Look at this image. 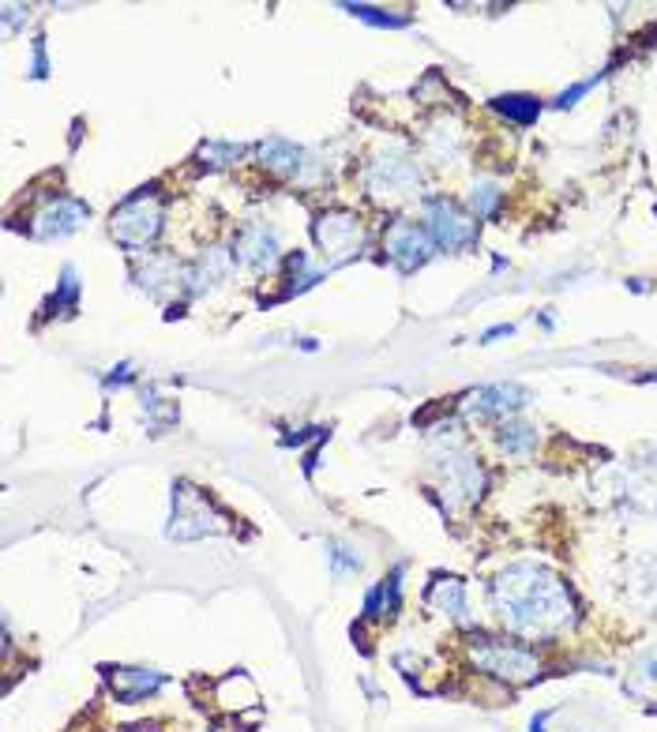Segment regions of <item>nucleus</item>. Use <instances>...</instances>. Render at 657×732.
Listing matches in <instances>:
<instances>
[{
    "instance_id": "nucleus-1",
    "label": "nucleus",
    "mask_w": 657,
    "mask_h": 732,
    "mask_svg": "<svg viewBox=\"0 0 657 732\" xmlns=\"http://www.w3.org/2000/svg\"><path fill=\"white\" fill-rule=\"evenodd\" d=\"M500 620L523 638H552L574 620L568 586L537 564H515L492 586Z\"/></svg>"
},
{
    "instance_id": "nucleus-2",
    "label": "nucleus",
    "mask_w": 657,
    "mask_h": 732,
    "mask_svg": "<svg viewBox=\"0 0 657 732\" xmlns=\"http://www.w3.org/2000/svg\"><path fill=\"white\" fill-rule=\"evenodd\" d=\"M158 230H162V204L151 192H140V196L124 199V204L113 210V222H109V233H113L124 249H147L154 237H158Z\"/></svg>"
},
{
    "instance_id": "nucleus-3",
    "label": "nucleus",
    "mask_w": 657,
    "mask_h": 732,
    "mask_svg": "<svg viewBox=\"0 0 657 732\" xmlns=\"http://www.w3.org/2000/svg\"><path fill=\"white\" fill-rule=\"evenodd\" d=\"M473 662L478 669L504 676L511 684H526L537 676V657L518 643H496V638H473Z\"/></svg>"
},
{
    "instance_id": "nucleus-4",
    "label": "nucleus",
    "mask_w": 657,
    "mask_h": 732,
    "mask_svg": "<svg viewBox=\"0 0 657 732\" xmlns=\"http://www.w3.org/2000/svg\"><path fill=\"white\" fill-rule=\"evenodd\" d=\"M425 215L428 226H432V237L444 249H467V244H473V237H478V222L470 215H462L451 199H428Z\"/></svg>"
},
{
    "instance_id": "nucleus-5",
    "label": "nucleus",
    "mask_w": 657,
    "mask_h": 732,
    "mask_svg": "<svg viewBox=\"0 0 657 732\" xmlns=\"http://www.w3.org/2000/svg\"><path fill=\"white\" fill-rule=\"evenodd\" d=\"M218 523H211V503L207 496H199L196 489H185L180 484L177 500H173V526H169V537H180V542H188V537H204V534H218Z\"/></svg>"
},
{
    "instance_id": "nucleus-6",
    "label": "nucleus",
    "mask_w": 657,
    "mask_h": 732,
    "mask_svg": "<svg viewBox=\"0 0 657 732\" xmlns=\"http://www.w3.org/2000/svg\"><path fill=\"white\" fill-rule=\"evenodd\" d=\"M316 241L324 255L331 263H342L350 260L353 252L361 249V226L353 215H346V210H335V215H324L316 226Z\"/></svg>"
},
{
    "instance_id": "nucleus-7",
    "label": "nucleus",
    "mask_w": 657,
    "mask_h": 732,
    "mask_svg": "<svg viewBox=\"0 0 657 732\" xmlns=\"http://www.w3.org/2000/svg\"><path fill=\"white\" fill-rule=\"evenodd\" d=\"M369 188L376 196H409L417 188V166L398 151L380 154L369 166Z\"/></svg>"
},
{
    "instance_id": "nucleus-8",
    "label": "nucleus",
    "mask_w": 657,
    "mask_h": 732,
    "mask_svg": "<svg viewBox=\"0 0 657 732\" xmlns=\"http://www.w3.org/2000/svg\"><path fill=\"white\" fill-rule=\"evenodd\" d=\"M391 260L398 263L403 271H414L432 255V237H428L417 222H395L387 230V241H383Z\"/></svg>"
},
{
    "instance_id": "nucleus-9",
    "label": "nucleus",
    "mask_w": 657,
    "mask_h": 732,
    "mask_svg": "<svg viewBox=\"0 0 657 732\" xmlns=\"http://www.w3.org/2000/svg\"><path fill=\"white\" fill-rule=\"evenodd\" d=\"M440 473L447 481V492H451L455 500H478L481 496V466L470 459L467 451H447L440 459Z\"/></svg>"
},
{
    "instance_id": "nucleus-10",
    "label": "nucleus",
    "mask_w": 657,
    "mask_h": 732,
    "mask_svg": "<svg viewBox=\"0 0 657 732\" xmlns=\"http://www.w3.org/2000/svg\"><path fill=\"white\" fill-rule=\"evenodd\" d=\"M84 218H87V207L79 204V199H57V204H50L39 218H34V233L39 237H64V233L76 230Z\"/></svg>"
},
{
    "instance_id": "nucleus-11",
    "label": "nucleus",
    "mask_w": 657,
    "mask_h": 732,
    "mask_svg": "<svg viewBox=\"0 0 657 732\" xmlns=\"http://www.w3.org/2000/svg\"><path fill=\"white\" fill-rule=\"evenodd\" d=\"M530 395H526L523 387H515V383H496V387H485L473 395V409L478 414H511V409L526 406Z\"/></svg>"
},
{
    "instance_id": "nucleus-12",
    "label": "nucleus",
    "mask_w": 657,
    "mask_h": 732,
    "mask_svg": "<svg viewBox=\"0 0 657 732\" xmlns=\"http://www.w3.org/2000/svg\"><path fill=\"white\" fill-rule=\"evenodd\" d=\"M624 688H627V695H635V699H646V702L657 699V646H650L646 654L635 657L632 669H627Z\"/></svg>"
},
{
    "instance_id": "nucleus-13",
    "label": "nucleus",
    "mask_w": 657,
    "mask_h": 732,
    "mask_svg": "<svg viewBox=\"0 0 657 732\" xmlns=\"http://www.w3.org/2000/svg\"><path fill=\"white\" fill-rule=\"evenodd\" d=\"M237 252H241L244 263H252V267H263V263L275 260V233H271L267 226H252V230L241 233V241H237Z\"/></svg>"
},
{
    "instance_id": "nucleus-14",
    "label": "nucleus",
    "mask_w": 657,
    "mask_h": 732,
    "mask_svg": "<svg viewBox=\"0 0 657 732\" xmlns=\"http://www.w3.org/2000/svg\"><path fill=\"white\" fill-rule=\"evenodd\" d=\"M158 684H162V676L143 673V669H117L113 673V691H117V699H124V702L143 699V695H151Z\"/></svg>"
},
{
    "instance_id": "nucleus-15",
    "label": "nucleus",
    "mask_w": 657,
    "mask_h": 732,
    "mask_svg": "<svg viewBox=\"0 0 657 732\" xmlns=\"http://www.w3.org/2000/svg\"><path fill=\"white\" fill-rule=\"evenodd\" d=\"M428 601L440 612H451L455 620H467V590H462L459 579H440L428 593Z\"/></svg>"
},
{
    "instance_id": "nucleus-16",
    "label": "nucleus",
    "mask_w": 657,
    "mask_h": 732,
    "mask_svg": "<svg viewBox=\"0 0 657 732\" xmlns=\"http://www.w3.org/2000/svg\"><path fill=\"white\" fill-rule=\"evenodd\" d=\"M230 271V252L226 249H211L204 255V260L196 263V271H188V282H191V289H204V286H211L215 278H222V274Z\"/></svg>"
},
{
    "instance_id": "nucleus-17",
    "label": "nucleus",
    "mask_w": 657,
    "mask_h": 732,
    "mask_svg": "<svg viewBox=\"0 0 657 732\" xmlns=\"http://www.w3.org/2000/svg\"><path fill=\"white\" fill-rule=\"evenodd\" d=\"M260 159H263V166H271L278 173H297L300 170V151L286 140H267L260 146Z\"/></svg>"
},
{
    "instance_id": "nucleus-18",
    "label": "nucleus",
    "mask_w": 657,
    "mask_h": 732,
    "mask_svg": "<svg viewBox=\"0 0 657 732\" xmlns=\"http://www.w3.org/2000/svg\"><path fill=\"white\" fill-rule=\"evenodd\" d=\"M425 140H428V151H432L440 162H447V159H455V151H459L462 135H459V124L447 121V117H444V121H436L432 128H428Z\"/></svg>"
},
{
    "instance_id": "nucleus-19",
    "label": "nucleus",
    "mask_w": 657,
    "mask_h": 732,
    "mask_svg": "<svg viewBox=\"0 0 657 732\" xmlns=\"http://www.w3.org/2000/svg\"><path fill=\"white\" fill-rule=\"evenodd\" d=\"M496 109L507 117V121H518V124H530V121H537V113H541L537 98H530V95H500Z\"/></svg>"
},
{
    "instance_id": "nucleus-20",
    "label": "nucleus",
    "mask_w": 657,
    "mask_h": 732,
    "mask_svg": "<svg viewBox=\"0 0 657 732\" xmlns=\"http://www.w3.org/2000/svg\"><path fill=\"white\" fill-rule=\"evenodd\" d=\"M500 444H504L511 455H526L537 447V428L523 425V420H507L504 433H500Z\"/></svg>"
},
{
    "instance_id": "nucleus-21",
    "label": "nucleus",
    "mask_w": 657,
    "mask_h": 732,
    "mask_svg": "<svg viewBox=\"0 0 657 732\" xmlns=\"http://www.w3.org/2000/svg\"><path fill=\"white\" fill-rule=\"evenodd\" d=\"M500 204V192L496 185H478L473 188V207H478V215H492V207Z\"/></svg>"
},
{
    "instance_id": "nucleus-22",
    "label": "nucleus",
    "mask_w": 657,
    "mask_h": 732,
    "mask_svg": "<svg viewBox=\"0 0 657 732\" xmlns=\"http://www.w3.org/2000/svg\"><path fill=\"white\" fill-rule=\"evenodd\" d=\"M534 732H541V729H537V725H534Z\"/></svg>"
}]
</instances>
